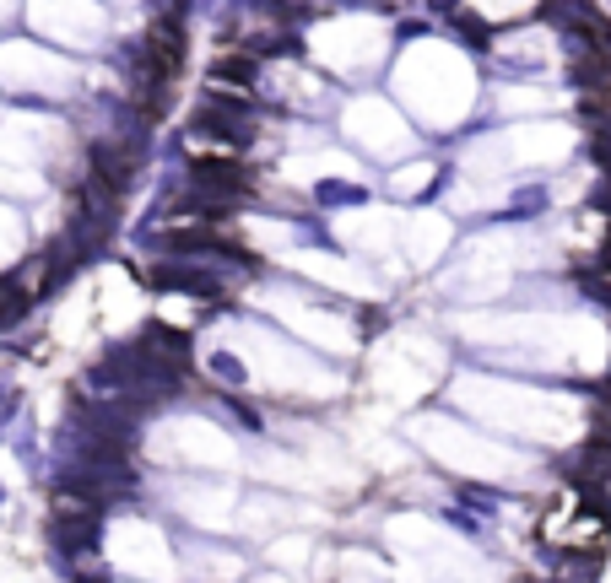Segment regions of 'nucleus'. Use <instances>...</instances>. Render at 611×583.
Segmentation results:
<instances>
[{
	"label": "nucleus",
	"mask_w": 611,
	"mask_h": 583,
	"mask_svg": "<svg viewBox=\"0 0 611 583\" xmlns=\"http://www.w3.org/2000/svg\"><path fill=\"white\" fill-rule=\"evenodd\" d=\"M98 525H103L98 497H87V492H76V486H60V492H55V540H60L65 551H87V546L98 540Z\"/></svg>",
	"instance_id": "1"
},
{
	"label": "nucleus",
	"mask_w": 611,
	"mask_h": 583,
	"mask_svg": "<svg viewBox=\"0 0 611 583\" xmlns=\"http://www.w3.org/2000/svg\"><path fill=\"white\" fill-rule=\"evenodd\" d=\"M595 157L606 163V174H611V124H601V130H595Z\"/></svg>",
	"instance_id": "10"
},
{
	"label": "nucleus",
	"mask_w": 611,
	"mask_h": 583,
	"mask_svg": "<svg viewBox=\"0 0 611 583\" xmlns=\"http://www.w3.org/2000/svg\"><path fill=\"white\" fill-rule=\"evenodd\" d=\"M254 76V49H228L211 59V81H249Z\"/></svg>",
	"instance_id": "7"
},
{
	"label": "nucleus",
	"mask_w": 611,
	"mask_h": 583,
	"mask_svg": "<svg viewBox=\"0 0 611 583\" xmlns=\"http://www.w3.org/2000/svg\"><path fill=\"white\" fill-rule=\"evenodd\" d=\"M563 16H568V27H573V33H584V38H590V49L611 55V22L601 16V11H590V5H568Z\"/></svg>",
	"instance_id": "5"
},
{
	"label": "nucleus",
	"mask_w": 611,
	"mask_h": 583,
	"mask_svg": "<svg viewBox=\"0 0 611 583\" xmlns=\"http://www.w3.org/2000/svg\"><path fill=\"white\" fill-rule=\"evenodd\" d=\"M455 22H460V33H466V44H488V27H482V16H471V11H460Z\"/></svg>",
	"instance_id": "9"
},
{
	"label": "nucleus",
	"mask_w": 611,
	"mask_h": 583,
	"mask_svg": "<svg viewBox=\"0 0 611 583\" xmlns=\"http://www.w3.org/2000/svg\"><path fill=\"white\" fill-rule=\"evenodd\" d=\"M135 351H141V362H146L152 373H179L184 362H189V341H184L179 330H168V324H152V330L135 341Z\"/></svg>",
	"instance_id": "2"
},
{
	"label": "nucleus",
	"mask_w": 611,
	"mask_h": 583,
	"mask_svg": "<svg viewBox=\"0 0 611 583\" xmlns=\"http://www.w3.org/2000/svg\"><path fill=\"white\" fill-rule=\"evenodd\" d=\"M27 308H33V292H27V281H0V324H16Z\"/></svg>",
	"instance_id": "8"
},
{
	"label": "nucleus",
	"mask_w": 611,
	"mask_h": 583,
	"mask_svg": "<svg viewBox=\"0 0 611 583\" xmlns=\"http://www.w3.org/2000/svg\"><path fill=\"white\" fill-rule=\"evenodd\" d=\"M573 481H601V486H611V443L590 438V449H584V460L573 470Z\"/></svg>",
	"instance_id": "6"
},
{
	"label": "nucleus",
	"mask_w": 611,
	"mask_h": 583,
	"mask_svg": "<svg viewBox=\"0 0 611 583\" xmlns=\"http://www.w3.org/2000/svg\"><path fill=\"white\" fill-rule=\"evenodd\" d=\"M146 65H157L163 76H174L184 65V27L179 22H157L146 33Z\"/></svg>",
	"instance_id": "4"
},
{
	"label": "nucleus",
	"mask_w": 611,
	"mask_h": 583,
	"mask_svg": "<svg viewBox=\"0 0 611 583\" xmlns=\"http://www.w3.org/2000/svg\"><path fill=\"white\" fill-rule=\"evenodd\" d=\"M87 163H92V178L109 184L114 195L135 184V152H124V146H114V141H98V146L87 152Z\"/></svg>",
	"instance_id": "3"
}]
</instances>
